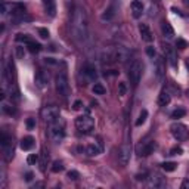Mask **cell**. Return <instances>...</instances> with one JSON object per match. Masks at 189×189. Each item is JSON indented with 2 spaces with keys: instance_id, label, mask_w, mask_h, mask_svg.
I'll use <instances>...</instances> for the list:
<instances>
[{
  "instance_id": "8d00e7d4",
  "label": "cell",
  "mask_w": 189,
  "mask_h": 189,
  "mask_svg": "<svg viewBox=\"0 0 189 189\" xmlns=\"http://www.w3.org/2000/svg\"><path fill=\"white\" fill-rule=\"evenodd\" d=\"M37 33H38V36L42 37V38H49V30L47 28H38L37 30Z\"/></svg>"
},
{
  "instance_id": "ba28073f",
  "label": "cell",
  "mask_w": 189,
  "mask_h": 189,
  "mask_svg": "<svg viewBox=\"0 0 189 189\" xmlns=\"http://www.w3.org/2000/svg\"><path fill=\"white\" fill-rule=\"evenodd\" d=\"M142 71H143V67L139 61H133L132 65L128 68V79H130V83L133 86H137L140 81V77H142Z\"/></svg>"
},
{
  "instance_id": "1f68e13d",
  "label": "cell",
  "mask_w": 189,
  "mask_h": 189,
  "mask_svg": "<svg viewBox=\"0 0 189 189\" xmlns=\"http://www.w3.org/2000/svg\"><path fill=\"white\" fill-rule=\"evenodd\" d=\"M38 160H40V157H38L37 154H30V155H28V158H27V163H28L30 165H34V164L38 163Z\"/></svg>"
},
{
  "instance_id": "603a6c76",
  "label": "cell",
  "mask_w": 189,
  "mask_h": 189,
  "mask_svg": "<svg viewBox=\"0 0 189 189\" xmlns=\"http://www.w3.org/2000/svg\"><path fill=\"white\" fill-rule=\"evenodd\" d=\"M83 71H84V74L90 80H95L96 77H98V74H96V68L92 67V65H86V67L83 68Z\"/></svg>"
},
{
  "instance_id": "ee69618b",
  "label": "cell",
  "mask_w": 189,
  "mask_h": 189,
  "mask_svg": "<svg viewBox=\"0 0 189 189\" xmlns=\"http://www.w3.org/2000/svg\"><path fill=\"white\" fill-rule=\"evenodd\" d=\"M146 176H148L146 173H142V174L139 173V174H136L134 177H136V180H139V182H140V180H146V179H148Z\"/></svg>"
},
{
  "instance_id": "30bf717a",
  "label": "cell",
  "mask_w": 189,
  "mask_h": 189,
  "mask_svg": "<svg viewBox=\"0 0 189 189\" xmlns=\"http://www.w3.org/2000/svg\"><path fill=\"white\" fill-rule=\"evenodd\" d=\"M155 149H157V142H155V140H149V142H143V143L140 145L139 149H137V152H139V155H142V157H148V155H151Z\"/></svg>"
},
{
  "instance_id": "836d02e7",
  "label": "cell",
  "mask_w": 189,
  "mask_h": 189,
  "mask_svg": "<svg viewBox=\"0 0 189 189\" xmlns=\"http://www.w3.org/2000/svg\"><path fill=\"white\" fill-rule=\"evenodd\" d=\"M16 42H19V43H30L31 42V38H30V36H27V34H16Z\"/></svg>"
},
{
  "instance_id": "277c9868",
  "label": "cell",
  "mask_w": 189,
  "mask_h": 189,
  "mask_svg": "<svg viewBox=\"0 0 189 189\" xmlns=\"http://www.w3.org/2000/svg\"><path fill=\"white\" fill-rule=\"evenodd\" d=\"M42 118L47 124H52V123L58 121L61 118V111L55 105H46V106H43L42 110Z\"/></svg>"
},
{
  "instance_id": "d6a6232c",
  "label": "cell",
  "mask_w": 189,
  "mask_h": 189,
  "mask_svg": "<svg viewBox=\"0 0 189 189\" xmlns=\"http://www.w3.org/2000/svg\"><path fill=\"white\" fill-rule=\"evenodd\" d=\"M50 170L53 171V173H59V171L64 170V164H62L61 161H55L53 164H52V169Z\"/></svg>"
},
{
  "instance_id": "4dcf8cb0",
  "label": "cell",
  "mask_w": 189,
  "mask_h": 189,
  "mask_svg": "<svg viewBox=\"0 0 189 189\" xmlns=\"http://www.w3.org/2000/svg\"><path fill=\"white\" fill-rule=\"evenodd\" d=\"M2 110H3V112H6V114H9V115L15 114V108H13L11 104H6V102H3V105H2Z\"/></svg>"
},
{
  "instance_id": "ac0fdd59",
  "label": "cell",
  "mask_w": 189,
  "mask_h": 189,
  "mask_svg": "<svg viewBox=\"0 0 189 189\" xmlns=\"http://www.w3.org/2000/svg\"><path fill=\"white\" fill-rule=\"evenodd\" d=\"M161 31H163V34H164V37L167 40H170V38L174 37V30H173V27H171L169 22H165V21L161 24Z\"/></svg>"
},
{
  "instance_id": "e575fe53",
  "label": "cell",
  "mask_w": 189,
  "mask_h": 189,
  "mask_svg": "<svg viewBox=\"0 0 189 189\" xmlns=\"http://www.w3.org/2000/svg\"><path fill=\"white\" fill-rule=\"evenodd\" d=\"M126 93H127V84H126L124 81L118 83V95H120V96H124Z\"/></svg>"
},
{
  "instance_id": "f6af8a7d",
  "label": "cell",
  "mask_w": 189,
  "mask_h": 189,
  "mask_svg": "<svg viewBox=\"0 0 189 189\" xmlns=\"http://www.w3.org/2000/svg\"><path fill=\"white\" fill-rule=\"evenodd\" d=\"M180 188H182V189H189V179H185V180H183Z\"/></svg>"
},
{
  "instance_id": "b9f144b4",
  "label": "cell",
  "mask_w": 189,
  "mask_h": 189,
  "mask_svg": "<svg viewBox=\"0 0 189 189\" xmlns=\"http://www.w3.org/2000/svg\"><path fill=\"white\" fill-rule=\"evenodd\" d=\"M27 127L30 128V130L36 127V120H34V118H28V120H27Z\"/></svg>"
},
{
  "instance_id": "ab89813d",
  "label": "cell",
  "mask_w": 189,
  "mask_h": 189,
  "mask_svg": "<svg viewBox=\"0 0 189 189\" xmlns=\"http://www.w3.org/2000/svg\"><path fill=\"white\" fill-rule=\"evenodd\" d=\"M146 55L149 56V58H155V56H157V52L154 49V46H148L146 47Z\"/></svg>"
},
{
  "instance_id": "7402d4cb",
  "label": "cell",
  "mask_w": 189,
  "mask_h": 189,
  "mask_svg": "<svg viewBox=\"0 0 189 189\" xmlns=\"http://www.w3.org/2000/svg\"><path fill=\"white\" fill-rule=\"evenodd\" d=\"M47 163H49V154L43 151V152L40 154V160H38V164H40V170H42V171L46 170V165H47Z\"/></svg>"
},
{
  "instance_id": "7c38bea8",
  "label": "cell",
  "mask_w": 189,
  "mask_h": 189,
  "mask_svg": "<svg viewBox=\"0 0 189 189\" xmlns=\"http://www.w3.org/2000/svg\"><path fill=\"white\" fill-rule=\"evenodd\" d=\"M49 83V73L44 71V70H40L38 73L36 74V84L38 89H44Z\"/></svg>"
},
{
  "instance_id": "5b68a950",
  "label": "cell",
  "mask_w": 189,
  "mask_h": 189,
  "mask_svg": "<svg viewBox=\"0 0 189 189\" xmlns=\"http://www.w3.org/2000/svg\"><path fill=\"white\" fill-rule=\"evenodd\" d=\"M47 126H49V137L55 143H59L65 136V128H64V124L61 123V120L52 123V124H47Z\"/></svg>"
},
{
  "instance_id": "7bdbcfd3",
  "label": "cell",
  "mask_w": 189,
  "mask_h": 189,
  "mask_svg": "<svg viewBox=\"0 0 189 189\" xmlns=\"http://www.w3.org/2000/svg\"><path fill=\"white\" fill-rule=\"evenodd\" d=\"M81 106H83V102H81V101H75V102L73 104V110L79 111V110H81Z\"/></svg>"
},
{
  "instance_id": "9c48e42d",
  "label": "cell",
  "mask_w": 189,
  "mask_h": 189,
  "mask_svg": "<svg viewBox=\"0 0 189 189\" xmlns=\"http://www.w3.org/2000/svg\"><path fill=\"white\" fill-rule=\"evenodd\" d=\"M130 155H132V148L128 145H121L118 149V163L121 165H127L130 161Z\"/></svg>"
},
{
  "instance_id": "52a82bcc",
  "label": "cell",
  "mask_w": 189,
  "mask_h": 189,
  "mask_svg": "<svg viewBox=\"0 0 189 189\" xmlns=\"http://www.w3.org/2000/svg\"><path fill=\"white\" fill-rule=\"evenodd\" d=\"M170 130H171V134H173V137L179 142H183V140H186L189 137V130L188 127L182 124V123H173L170 126Z\"/></svg>"
},
{
  "instance_id": "f35d334b",
  "label": "cell",
  "mask_w": 189,
  "mask_h": 189,
  "mask_svg": "<svg viewBox=\"0 0 189 189\" xmlns=\"http://www.w3.org/2000/svg\"><path fill=\"white\" fill-rule=\"evenodd\" d=\"M183 154V149L180 146H174L170 149V155H182Z\"/></svg>"
},
{
  "instance_id": "83f0119b",
  "label": "cell",
  "mask_w": 189,
  "mask_h": 189,
  "mask_svg": "<svg viewBox=\"0 0 189 189\" xmlns=\"http://www.w3.org/2000/svg\"><path fill=\"white\" fill-rule=\"evenodd\" d=\"M146 118H148V111L142 110V111H140V114H139V118L136 120V126H142L143 123L146 121Z\"/></svg>"
},
{
  "instance_id": "60d3db41",
  "label": "cell",
  "mask_w": 189,
  "mask_h": 189,
  "mask_svg": "<svg viewBox=\"0 0 189 189\" xmlns=\"http://www.w3.org/2000/svg\"><path fill=\"white\" fill-rule=\"evenodd\" d=\"M16 56H18L19 59H24V47H22V46H18V47H16Z\"/></svg>"
},
{
  "instance_id": "2e32d148",
  "label": "cell",
  "mask_w": 189,
  "mask_h": 189,
  "mask_svg": "<svg viewBox=\"0 0 189 189\" xmlns=\"http://www.w3.org/2000/svg\"><path fill=\"white\" fill-rule=\"evenodd\" d=\"M43 6H44V12L49 15L50 18H53L56 15V3L55 0H43Z\"/></svg>"
},
{
  "instance_id": "e0dca14e",
  "label": "cell",
  "mask_w": 189,
  "mask_h": 189,
  "mask_svg": "<svg viewBox=\"0 0 189 189\" xmlns=\"http://www.w3.org/2000/svg\"><path fill=\"white\" fill-rule=\"evenodd\" d=\"M132 13H133L134 18H139L143 13V3L140 0H133L132 2Z\"/></svg>"
},
{
  "instance_id": "c3c4849f",
  "label": "cell",
  "mask_w": 189,
  "mask_h": 189,
  "mask_svg": "<svg viewBox=\"0 0 189 189\" xmlns=\"http://www.w3.org/2000/svg\"><path fill=\"white\" fill-rule=\"evenodd\" d=\"M186 96H188V99H189V89L186 90Z\"/></svg>"
},
{
  "instance_id": "d6986e66",
  "label": "cell",
  "mask_w": 189,
  "mask_h": 189,
  "mask_svg": "<svg viewBox=\"0 0 189 189\" xmlns=\"http://www.w3.org/2000/svg\"><path fill=\"white\" fill-rule=\"evenodd\" d=\"M170 101H171V96L167 90H163L161 93H160V96H158V105L160 106H167V105L170 104Z\"/></svg>"
},
{
  "instance_id": "3957f363",
  "label": "cell",
  "mask_w": 189,
  "mask_h": 189,
  "mask_svg": "<svg viewBox=\"0 0 189 189\" xmlns=\"http://www.w3.org/2000/svg\"><path fill=\"white\" fill-rule=\"evenodd\" d=\"M75 127H77V130H79L80 133L87 134L95 128V120H93L89 114L80 115V117H77V120H75Z\"/></svg>"
},
{
  "instance_id": "7a4b0ae2",
  "label": "cell",
  "mask_w": 189,
  "mask_h": 189,
  "mask_svg": "<svg viewBox=\"0 0 189 189\" xmlns=\"http://www.w3.org/2000/svg\"><path fill=\"white\" fill-rule=\"evenodd\" d=\"M56 92L61 95L62 98H68L70 93H71L70 81H68V75H67L65 71H61V73L56 75Z\"/></svg>"
},
{
  "instance_id": "9a60e30c",
  "label": "cell",
  "mask_w": 189,
  "mask_h": 189,
  "mask_svg": "<svg viewBox=\"0 0 189 189\" xmlns=\"http://www.w3.org/2000/svg\"><path fill=\"white\" fill-rule=\"evenodd\" d=\"M139 33H140V37H142V40L146 43H151L154 40V36L151 30H149V27L146 24H140L139 25Z\"/></svg>"
},
{
  "instance_id": "8fae6325",
  "label": "cell",
  "mask_w": 189,
  "mask_h": 189,
  "mask_svg": "<svg viewBox=\"0 0 189 189\" xmlns=\"http://www.w3.org/2000/svg\"><path fill=\"white\" fill-rule=\"evenodd\" d=\"M163 53H164L165 59L169 61V64H170L171 67H177L176 52H174V49L171 47L170 44H164V46H163Z\"/></svg>"
},
{
  "instance_id": "484cf974",
  "label": "cell",
  "mask_w": 189,
  "mask_h": 189,
  "mask_svg": "<svg viewBox=\"0 0 189 189\" xmlns=\"http://www.w3.org/2000/svg\"><path fill=\"white\" fill-rule=\"evenodd\" d=\"M176 167H177V164H176V163H171V161H165V163L161 164V169H163L164 171H167V173L174 171V170H176Z\"/></svg>"
},
{
  "instance_id": "44dd1931",
  "label": "cell",
  "mask_w": 189,
  "mask_h": 189,
  "mask_svg": "<svg viewBox=\"0 0 189 189\" xmlns=\"http://www.w3.org/2000/svg\"><path fill=\"white\" fill-rule=\"evenodd\" d=\"M33 146H34V137L33 136H27V137H24V139L21 140V149L30 151Z\"/></svg>"
},
{
  "instance_id": "74e56055",
  "label": "cell",
  "mask_w": 189,
  "mask_h": 189,
  "mask_svg": "<svg viewBox=\"0 0 189 189\" xmlns=\"http://www.w3.org/2000/svg\"><path fill=\"white\" fill-rule=\"evenodd\" d=\"M176 46L179 47V49H186V47H188V42H186V40H183V38H177Z\"/></svg>"
},
{
  "instance_id": "d4e9b609",
  "label": "cell",
  "mask_w": 189,
  "mask_h": 189,
  "mask_svg": "<svg viewBox=\"0 0 189 189\" xmlns=\"http://www.w3.org/2000/svg\"><path fill=\"white\" fill-rule=\"evenodd\" d=\"M25 46H27V49H28V52H31V53H38V52L42 50V46H40L38 43L33 42V40H31L30 43H27Z\"/></svg>"
},
{
  "instance_id": "f1b7e54d",
  "label": "cell",
  "mask_w": 189,
  "mask_h": 189,
  "mask_svg": "<svg viewBox=\"0 0 189 189\" xmlns=\"http://www.w3.org/2000/svg\"><path fill=\"white\" fill-rule=\"evenodd\" d=\"M12 9H13V5H11V3H6V2H3L2 3V15H7L9 12H12Z\"/></svg>"
},
{
  "instance_id": "4316f807",
  "label": "cell",
  "mask_w": 189,
  "mask_h": 189,
  "mask_svg": "<svg viewBox=\"0 0 189 189\" xmlns=\"http://www.w3.org/2000/svg\"><path fill=\"white\" fill-rule=\"evenodd\" d=\"M92 92H93L95 95H99V96H102V95H105V93H106V89H105V87L101 84V83H96V84L92 87Z\"/></svg>"
},
{
  "instance_id": "cb8c5ba5",
  "label": "cell",
  "mask_w": 189,
  "mask_h": 189,
  "mask_svg": "<svg viewBox=\"0 0 189 189\" xmlns=\"http://www.w3.org/2000/svg\"><path fill=\"white\" fill-rule=\"evenodd\" d=\"M114 16H115V9H114V6H110L108 9H105V12L102 13L101 18L104 19V21H111Z\"/></svg>"
},
{
  "instance_id": "5bb4252c",
  "label": "cell",
  "mask_w": 189,
  "mask_h": 189,
  "mask_svg": "<svg viewBox=\"0 0 189 189\" xmlns=\"http://www.w3.org/2000/svg\"><path fill=\"white\" fill-rule=\"evenodd\" d=\"M154 67H155V75H157V79L161 80L164 77V59L161 56H155Z\"/></svg>"
},
{
  "instance_id": "bcb514c9",
  "label": "cell",
  "mask_w": 189,
  "mask_h": 189,
  "mask_svg": "<svg viewBox=\"0 0 189 189\" xmlns=\"http://www.w3.org/2000/svg\"><path fill=\"white\" fill-rule=\"evenodd\" d=\"M25 180H27V182H31V180H33V173H25Z\"/></svg>"
},
{
  "instance_id": "7dc6e473",
  "label": "cell",
  "mask_w": 189,
  "mask_h": 189,
  "mask_svg": "<svg viewBox=\"0 0 189 189\" xmlns=\"http://www.w3.org/2000/svg\"><path fill=\"white\" fill-rule=\"evenodd\" d=\"M44 61L47 62V64H50V65H55V64H56V61H55V59H53V58H46Z\"/></svg>"
},
{
  "instance_id": "ffe728a7",
  "label": "cell",
  "mask_w": 189,
  "mask_h": 189,
  "mask_svg": "<svg viewBox=\"0 0 189 189\" xmlns=\"http://www.w3.org/2000/svg\"><path fill=\"white\" fill-rule=\"evenodd\" d=\"M101 151H102V146L101 145H95V143H92V145H89L86 148V154L89 157H96V155L101 154Z\"/></svg>"
},
{
  "instance_id": "f546056e",
  "label": "cell",
  "mask_w": 189,
  "mask_h": 189,
  "mask_svg": "<svg viewBox=\"0 0 189 189\" xmlns=\"http://www.w3.org/2000/svg\"><path fill=\"white\" fill-rule=\"evenodd\" d=\"M185 114H186V111L183 110V108H177V110L173 111V114H171V118L177 120V118H182V117H185Z\"/></svg>"
},
{
  "instance_id": "d590c367",
  "label": "cell",
  "mask_w": 189,
  "mask_h": 189,
  "mask_svg": "<svg viewBox=\"0 0 189 189\" xmlns=\"http://www.w3.org/2000/svg\"><path fill=\"white\" fill-rule=\"evenodd\" d=\"M67 176H68V179H70V180H79L80 173H79L77 170H70Z\"/></svg>"
},
{
  "instance_id": "6da1fadb",
  "label": "cell",
  "mask_w": 189,
  "mask_h": 189,
  "mask_svg": "<svg viewBox=\"0 0 189 189\" xmlns=\"http://www.w3.org/2000/svg\"><path fill=\"white\" fill-rule=\"evenodd\" d=\"M74 38L79 43H84L89 36V24H87V15L83 7L77 6L74 9L73 24H71Z\"/></svg>"
},
{
  "instance_id": "8992f818",
  "label": "cell",
  "mask_w": 189,
  "mask_h": 189,
  "mask_svg": "<svg viewBox=\"0 0 189 189\" xmlns=\"http://www.w3.org/2000/svg\"><path fill=\"white\" fill-rule=\"evenodd\" d=\"M108 58H110L111 62H121V64H124V62H127L128 59H130V52H128L126 47L118 46V47H115L112 52L108 53Z\"/></svg>"
},
{
  "instance_id": "4fadbf2b",
  "label": "cell",
  "mask_w": 189,
  "mask_h": 189,
  "mask_svg": "<svg viewBox=\"0 0 189 189\" xmlns=\"http://www.w3.org/2000/svg\"><path fill=\"white\" fill-rule=\"evenodd\" d=\"M148 185H149V188H164L165 182L158 173H154V174H151L149 179H148Z\"/></svg>"
}]
</instances>
